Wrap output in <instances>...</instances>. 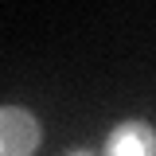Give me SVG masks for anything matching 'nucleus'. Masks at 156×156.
Returning <instances> with one entry per match:
<instances>
[{"instance_id":"7ed1b4c3","label":"nucleus","mask_w":156,"mask_h":156,"mask_svg":"<svg viewBox=\"0 0 156 156\" xmlns=\"http://www.w3.org/2000/svg\"><path fill=\"white\" fill-rule=\"evenodd\" d=\"M62 156H94V152H86V148H66Z\"/></svg>"},{"instance_id":"f257e3e1","label":"nucleus","mask_w":156,"mask_h":156,"mask_svg":"<svg viewBox=\"0 0 156 156\" xmlns=\"http://www.w3.org/2000/svg\"><path fill=\"white\" fill-rule=\"evenodd\" d=\"M43 129L23 105H0V156H35Z\"/></svg>"},{"instance_id":"f03ea898","label":"nucleus","mask_w":156,"mask_h":156,"mask_svg":"<svg viewBox=\"0 0 156 156\" xmlns=\"http://www.w3.org/2000/svg\"><path fill=\"white\" fill-rule=\"evenodd\" d=\"M101 156H156V129L148 121H117L105 133Z\"/></svg>"}]
</instances>
